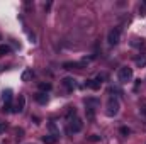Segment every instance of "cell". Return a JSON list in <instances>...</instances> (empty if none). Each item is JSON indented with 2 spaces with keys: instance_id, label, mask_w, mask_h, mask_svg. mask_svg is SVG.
I'll use <instances>...</instances> for the list:
<instances>
[{
  "instance_id": "1",
  "label": "cell",
  "mask_w": 146,
  "mask_h": 144,
  "mask_svg": "<svg viewBox=\"0 0 146 144\" xmlns=\"http://www.w3.org/2000/svg\"><path fill=\"white\" fill-rule=\"evenodd\" d=\"M119 108H121L119 98H115V97L110 95L109 100H107V105H106V114H107L109 117H115V115L119 114Z\"/></svg>"
},
{
  "instance_id": "2",
  "label": "cell",
  "mask_w": 146,
  "mask_h": 144,
  "mask_svg": "<svg viewBox=\"0 0 146 144\" xmlns=\"http://www.w3.org/2000/svg\"><path fill=\"white\" fill-rule=\"evenodd\" d=\"M117 80H119L121 83H127V81H131V80H133V68H129V66H122V68H119V71H117Z\"/></svg>"
},
{
  "instance_id": "3",
  "label": "cell",
  "mask_w": 146,
  "mask_h": 144,
  "mask_svg": "<svg viewBox=\"0 0 146 144\" xmlns=\"http://www.w3.org/2000/svg\"><path fill=\"white\" fill-rule=\"evenodd\" d=\"M119 41H121V29H119V27H112L109 31V34H107V42H109V46H117Z\"/></svg>"
},
{
  "instance_id": "4",
  "label": "cell",
  "mask_w": 146,
  "mask_h": 144,
  "mask_svg": "<svg viewBox=\"0 0 146 144\" xmlns=\"http://www.w3.org/2000/svg\"><path fill=\"white\" fill-rule=\"evenodd\" d=\"M82 129H83V122H82V119L75 117L73 120H70V129H68V132H73V134H76V132H80Z\"/></svg>"
},
{
  "instance_id": "5",
  "label": "cell",
  "mask_w": 146,
  "mask_h": 144,
  "mask_svg": "<svg viewBox=\"0 0 146 144\" xmlns=\"http://www.w3.org/2000/svg\"><path fill=\"white\" fill-rule=\"evenodd\" d=\"M61 85L66 88V92H73V90L76 88V80H75L73 76H65V78L61 80Z\"/></svg>"
},
{
  "instance_id": "6",
  "label": "cell",
  "mask_w": 146,
  "mask_h": 144,
  "mask_svg": "<svg viewBox=\"0 0 146 144\" xmlns=\"http://www.w3.org/2000/svg\"><path fill=\"white\" fill-rule=\"evenodd\" d=\"M24 107H26V97L24 95H19L17 100H15V105H14V114L24 112Z\"/></svg>"
},
{
  "instance_id": "7",
  "label": "cell",
  "mask_w": 146,
  "mask_h": 144,
  "mask_svg": "<svg viewBox=\"0 0 146 144\" xmlns=\"http://www.w3.org/2000/svg\"><path fill=\"white\" fill-rule=\"evenodd\" d=\"M85 66V61H82V63H76V61H66V63H63V70H80V68H83Z\"/></svg>"
},
{
  "instance_id": "8",
  "label": "cell",
  "mask_w": 146,
  "mask_h": 144,
  "mask_svg": "<svg viewBox=\"0 0 146 144\" xmlns=\"http://www.w3.org/2000/svg\"><path fill=\"white\" fill-rule=\"evenodd\" d=\"M34 100H36L39 105H46L48 102H49V97H48V93H42V92H37L36 95H34Z\"/></svg>"
},
{
  "instance_id": "9",
  "label": "cell",
  "mask_w": 146,
  "mask_h": 144,
  "mask_svg": "<svg viewBox=\"0 0 146 144\" xmlns=\"http://www.w3.org/2000/svg\"><path fill=\"white\" fill-rule=\"evenodd\" d=\"M85 87H87V88H92V90H100L102 83L97 81L95 78H92V80H87V81H85Z\"/></svg>"
},
{
  "instance_id": "10",
  "label": "cell",
  "mask_w": 146,
  "mask_h": 144,
  "mask_svg": "<svg viewBox=\"0 0 146 144\" xmlns=\"http://www.w3.org/2000/svg\"><path fill=\"white\" fill-rule=\"evenodd\" d=\"M100 105V100L99 98H95V97H87L85 98V107H99Z\"/></svg>"
},
{
  "instance_id": "11",
  "label": "cell",
  "mask_w": 146,
  "mask_h": 144,
  "mask_svg": "<svg viewBox=\"0 0 146 144\" xmlns=\"http://www.w3.org/2000/svg\"><path fill=\"white\" fill-rule=\"evenodd\" d=\"M76 117V108L75 107H66V112H65V119L70 122V120H73Z\"/></svg>"
},
{
  "instance_id": "12",
  "label": "cell",
  "mask_w": 146,
  "mask_h": 144,
  "mask_svg": "<svg viewBox=\"0 0 146 144\" xmlns=\"http://www.w3.org/2000/svg\"><path fill=\"white\" fill-rule=\"evenodd\" d=\"M41 141H42L44 144H56L58 137H56V136H53V134H46V136H42V137H41Z\"/></svg>"
},
{
  "instance_id": "13",
  "label": "cell",
  "mask_w": 146,
  "mask_h": 144,
  "mask_svg": "<svg viewBox=\"0 0 146 144\" xmlns=\"http://www.w3.org/2000/svg\"><path fill=\"white\" fill-rule=\"evenodd\" d=\"M51 88H53V85L49 81H41L39 83V92H42V93H48Z\"/></svg>"
},
{
  "instance_id": "14",
  "label": "cell",
  "mask_w": 146,
  "mask_h": 144,
  "mask_svg": "<svg viewBox=\"0 0 146 144\" xmlns=\"http://www.w3.org/2000/svg\"><path fill=\"white\" fill-rule=\"evenodd\" d=\"M85 115H87V119H88L90 122H94V120H95V108L94 107H87L85 108Z\"/></svg>"
},
{
  "instance_id": "15",
  "label": "cell",
  "mask_w": 146,
  "mask_h": 144,
  "mask_svg": "<svg viewBox=\"0 0 146 144\" xmlns=\"http://www.w3.org/2000/svg\"><path fill=\"white\" fill-rule=\"evenodd\" d=\"M33 75H34V71H33V68H27V70H24L22 71V81H29L31 78H33Z\"/></svg>"
},
{
  "instance_id": "16",
  "label": "cell",
  "mask_w": 146,
  "mask_h": 144,
  "mask_svg": "<svg viewBox=\"0 0 146 144\" xmlns=\"http://www.w3.org/2000/svg\"><path fill=\"white\" fill-rule=\"evenodd\" d=\"M2 98H3V104H12V90H5L2 93Z\"/></svg>"
},
{
  "instance_id": "17",
  "label": "cell",
  "mask_w": 146,
  "mask_h": 144,
  "mask_svg": "<svg viewBox=\"0 0 146 144\" xmlns=\"http://www.w3.org/2000/svg\"><path fill=\"white\" fill-rule=\"evenodd\" d=\"M12 53V48L9 44H0V56H7Z\"/></svg>"
},
{
  "instance_id": "18",
  "label": "cell",
  "mask_w": 146,
  "mask_h": 144,
  "mask_svg": "<svg viewBox=\"0 0 146 144\" xmlns=\"http://www.w3.org/2000/svg\"><path fill=\"white\" fill-rule=\"evenodd\" d=\"M48 129L51 131V134H53V136L60 137V131H58V127H56V124H54V122H49V124H48Z\"/></svg>"
},
{
  "instance_id": "19",
  "label": "cell",
  "mask_w": 146,
  "mask_h": 144,
  "mask_svg": "<svg viewBox=\"0 0 146 144\" xmlns=\"http://www.w3.org/2000/svg\"><path fill=\"white\" fill-rule=\"evenodd\" d=\"M2 110L7 112V114H12V112H14V105H12V104H3V105H2Z\"/></svg>"
},
{
  "instance_id": "20",
  "label": "cell",
  "mask_w": 146,
  "mask_h": 144,
  "mask_svg": "<svg viewBox=\"0 0 146 144\" xmlns=\"http://www.w3.org/2000/svg\"><path fill=\"white\" fill-rule=\"evenodd\" d=\"M119 132H121L122 136H129V134H131V129H129V127H126V126H122V127L119 129Z\"/></svg>"
},
{
  "instance_id": "21",
  "label": "cell",
  "mask_w": 146,
  "mask_h": 144,
  "mask_svg": "<svg viewBox=\"0 0 146 144\" xmlns=\"http://www.w3.org/2000/svg\"><path fill=\"white\" fill-rule=\"evenodd\" d=\"M139 112L146 117V100H141V104H139Z\"/></svg>"
},
{
  "instance_id": "22",
  "label": "cell",
  "mask_w": 146,
  "mask_h": 144,
  "mask_svg": "<svg viewBox=\"0 0 146 144\" xmlns=\"http://www.w3.org/2000/svg\"><path fill=\"white\" fill-rule=\"evenodd\" d=\"M95 80H97V81H100V83H102V81H104V80H107V75H106V73H99V75H97V78H95Z\"/></svg>"
},
{
  "instance_id": "23",
  "label": "cell",
  "mask_w": 146,
  "mask_h": 144,
  "mask_svg": "<svg viewBox=\"0 0 146 144\" xmlns=\"http://www.w3.org/2000/svg\"><path fill=\"white\" fill-rule=\"evenodd\" d=\"M136 65H138V66H145L146 65V58L145 56H143V58H138V59H136Z\"/></svg>"
},
{
  "instance_id": "24",
  "label": "cell",
  "mask_w": 146,
  "mask_h": 144,
  "mask_svg": "<svg viewBox=\"0 0 146 144\" xmlns=\"http://www.w3.org/2000/svg\"><path fill=\"white\" fill-rule=\"evenodd\" d=\"M90 141H94V143H97V141H100V136H97V134H94V136L90 137Z\"/></svg>"
},
{
  "instance_id": "25",
  "label": "cell",
  "mask_w": 146,
  "mask_h": 144,
  "mask_svg": "<svg viewBox=\"0 0 146 144\" xmlns=\"http://www.w3.org/2000/svg\"><path fill=\"white\" fill-rule=\"evenodd\" d=\"M22 136H24V131H22V129H19V131H17V137H19V139H21V137H22Z\"/></svg>"
},
{
  "instance_id": "26",
  "label": "cell",
  "mask_w": 146,
  "mask_h": 144,
  "mask_svg": "<svg viewBox=\"0 0 146 144\" xmlns=\"http://www.w3.org/2000/svg\"><path fill=\"white\" fill-rule=\"evenodd\" d=\"M139 15H141V17H145L146 14H145V7H139Z\"/></svg>"
},
{
  "instance_id": "27",
  "label": "cell",
  "mask_w": 146,
  "mask_h": 144,
  "mask_svg": "<svg viewBox=\"0 0 146 144\" xmlns=\"http://www.w3.org/2000/svg\"><path fill=\"white\" fill-rule=\"evenodd\" d=\"M3 129H5V124H3V122H2V124H0V132H2V131H3Z\"/></svg>"
},
{
  "instance_id": "28",
  "label": "cell",
  "mask_w": 146,
  "mask_h": 144,
  "mask_svg": "<svg viewBox=\"0 0 146 144\" xmlns=\"http://www.w3.org/2000/svg\"><path fill=\"white\" fill-rule=\"evenodd\" d=\"M0 39H2V36H0Z\"/></svg>"
}]
</instances>
